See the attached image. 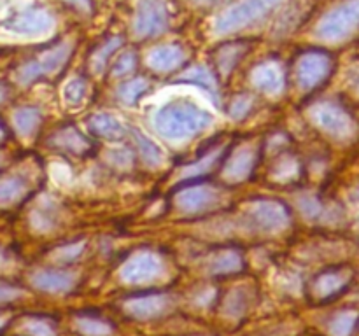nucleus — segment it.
<instances>
[{"instance_id": "f257e3e1", "label": "nucleus", "mask_w": 359, "mask_h": 336, "mask_svg": "<svg viewBox=\"0 0 359 336\" xmlns=\"http://www.w3.org/2000/svg\"><path fill=\"white\" fill-rule=\"evenodd\" d=\"M212 122L214 118L210 112L186 98H177L165 104L153 119L156 132L174 142L193 139L198 133L205 132Z\"/></svg>"}, {"instance_id": "a19ab883", "label": "nucleus", "mask_w": 359, "mask_h": 336, "mask_svg": "<svg viewBox=\"0 0 359 336\" xmlns=\"http://www.w3.org/2000/svg\"><path fill=\"white\" fill-rule=\"evenodd\" d=\"M21 296V290L16 289L14 286H6V284H0V304L7 303V301H13L16 298Z\"/></svg>"}, {"instance_id": "c85d7f7f", "label": "nucleus", "mask_w": 359, "mask_h": 336, "mask_svg": "<svg viewBox=\"0 0 359 336\" xmlns=\"http://www.w3.org/2000/svg\"><path fill=\"white\" fill-rule=\"evenodd\" d=\"M242 255L237 251H224L219 255L212 259L210 262V270L217 275H226V273L238 272L242 268Z\"/></svg>"}, {"instance_id": "dca6fc26", "label": "nucleus", "mask_w": 359, "mask_h": 336, "mask_svg": "<svg viewBox=\"0 0 359 336\" xmlns=\"http://www.w3.org/2000/svg\"><path fill=\"white\" fill-rule=\"evenodd\" d=\"M35 287L48 293H67L76 284V276L72 272L65 270H41L32 276Z\"/></svg>"}, {"instance_id": "6ab92c4d", "label": "nucleus", "mask_w": 359, "mask_h": 336, "mask_svg": "<svg viewBox=\"0 0 359 336\" xmlns=\"http://www.w3.org/2000/svg\"><path fill=\"white\" fill-rule=\"evenodd\" d=\"M91 133L105 140H119L125 136V126L118 118L111 114H95L88 121Z\"/></svg>"}, {"instance_id": "5701e85b", "label": "nucleus", "mask_w": 359, "mask_h": 336, "mask_svg": "<svg viewBox=\"0 0 359 336\" xmlns=\"http://www.w3.org/2000/svg\"><path fill=\"white\" fill-rule=\"evenodd\" d=\"M13 122L16 132L21 136L28 139L39 130L42 122V112L37 107H21L14 112Z\"/></svg>"}, {"instance_id": "393cba45", "label": "nucleus", "mask_w": 359, "mask_h": 336, "mask_svg": "<svg viewBox=\"0 0 359 336\" xmlns=\"http://www.w3.org/2000/svg\"><path fill=\"white\" fill-rule=\"evenodd\" d=\"M223 154H224L223 147H217V149L209 150V153H205V156L200 158L198 161L188 164V167L184 168V172H182L181 178L200 177V175H203V174H209V172L212 170L217 163H219V160L223 158Z\"/></svg>"}, {"instance_id": "c9c22d12", "label": "nucleus", "mask_w": 359, "mask_h": 336, "mask_svg": "<svg viewBox=\"0 0 359 336\" xmlns=\"http://www.w3.org/2000/svg\"><path fill=\"white\" fill-rule=\"evenodd\" d=\"M354 322H356V315L354 314H340L339 317L333 321L332 331L335 332L337 336H347L353 329Z\"/></svg>"}, {"instance_id": "4be33fe9", "label": "nucleus", "mask_w": 359, "mask_h": 336, "mask_svg": "<svg viewBox=\"0 0 359 336\" xmlns=\"http://www.w3.org/2000/svg\"><path fill=\"white\" fill-rule=\"evenodd\" d=\"M349 284V273L347 270H332L326 272L316 280V293L321 298L333 296L335 293L342 290Z\"/></svg>"}, {"instance_id": "7ed1b4c3", "label": "nucleus", "mask_w": 359, "mask_h": 336, "mask_svg": "<svg viewBox=\"0 0 359 336\" xmlns=\"http://www.w3.org/2000/svg\"><path fill=\"white\" fill-rule=\"evenodd\" d=\"M311 118L323 132L328 133L335 140H340V142L356 139L359 132L356 119L349 114L347 108H344L337 102H318L311 107Z\"/></svg>"}, {"instance_id": "a18cd8bd", "label": "nucleus", "mask_w": 359, "mask_h": 336, "mask_svg": "<svg viewBox=\"0 0 359 336\" xmlns=\"http://www.w3.org/2000/svg\"><path fill=\"white\" fill-rule=\"evenodd\" d=\"M7 93H9V91H7V86L6 84L0 83V104H2V102H6Z\"/></svg>"}, {"instance_id": "423d86ee", "label": "nucleus", "mask_w": 359, "mask_h": 336, "mask_svg": "<svg viewBox=\"0 0 359 336\" xmlns=\"http://www.w3.org/2000/svg\"><path fill=\"white\" fill-rule=\"evenodd\" d=\"M248 219L262 233H280L291 223L290 209L277 200H255L248 206Z\"/></svg>"}, {"instance_id": "cd10ccee", "label": "nucleus", "mask_w": 359, "mask_h": 336, "mask_svg": "<svg viewBox=\"0 0 359 336\" xmlns=\"http://www.w3.org/2000/svg\"><path fill=\"white\" fill-rule=\"evenodd\" d=\"M147 90H149V84H147V80L142 79V77H135V79L123 83L121 86L116 90V97H118V100L123 102V104L132 105V104H135V102L139 100V98L142 97Z\"/></svg>"}, {"instance_id": "ea45409f", "label": "nucleus", "mask_w": 359, "mask_h": 336, "mask_svg": "<svg viewBox=\"0 0 359 336\" xmlns=\"http://www.w3.org/2000/svg\"><path fill=\"white\" fill-rule=\"evenodd\" d=\"M62 2H65L67 6L76 9L77 13L86 14V16H90L93 13V0H62Z\"/></svg>"}, {"instance_id": "49530a36", "label": "nucleus", "mask_w": 359, "mask_h": 336, "mask_svg": "<svg viewBox=\"0 0 359 336\" xmlns=\"http://www.w3.org/2000/svg\"><path fill=\"white\" fill-rule=\"evenodd\" d=\"M353 86H354V90H356L358 93H359V74H358L356 77H354V80H353Z\"/></svg>"}, {"instance_id": "58836bf2", "label": "nucleus", "mask_w": 359, "mask_h": 336, "mask_svg": "<svg viewBox=\"0 0 359 336\" xmlns=\"http://www.w3.org/2000/svg\"><path fill=\"white\" fill-rule=\"evenodd\" d=\"M109 161L118 168H130L133 163V156L130 150H111L109 153Z\"/></svg>"}, {"instance_id": "72a5a7b5", "label": "nucleus", "mask_w": 359, "mask_h": 336, "mask_svg": "<svg viewBox=\"0 0 359 336\" xmlns=\"http://www.w3.org/2000/svg\"><path fill=\"white\" fill-rule=\"evenodd\" d=\"M298 206H300L302 214H304L307 219L314 220V219H319V217L323 216V205L321 202H319L316 196H302L300 200H298Z\"/></svg>"}, {"instance_id": "c756f323", "label": "nucleus", "mask_w": 359, "mask_h": 336, "mask_svg": "<svg viewBox=\"0 0 359 336\" xmlns=\"http://www.w3.org/2000/svg\"><path fill=\"white\" fill-rule=\"evenodd\" d=\"M88 93V84L83 77H72V79L67 83V86L63 88V100L70 107H77V105L83 104V100L86 98Z\"/></svg>"}, {"instance_id": "7c9ffc66", "label": "nucleus", "mask_w": 359, "mask_h": 336, "mask_svg": "<svg viewBox=\"0 0 359 336\" xmlns=\"http://www.w3.org/2000/svg\"><path fill=\"white\" fill-rule=\"evenodd\" d=\"M297 172H298L297 161H294L291 156H283L276 164H273L272 175L276 181L283 182L284 184V182L291 181V178L297 175Z\"/></svg>"}, {"instance_id": "ddd939ff", "label": "nucleus", "mask_w": 359, "mask_h": 336, "mask_svg": "<svg viewBox=\"0 0 359 336\" xmlns=\"http://www.w3.org/2000/svg\"><path fill=\"white\" fill-rule=\"evenodd\" d=\"M256 161H258V154H256L255 147L242 146L228 158L226 164L223 167V178L226 182H244L245 178L251 177V174L256 168Z\"/></svg>"}, {"instance_id": "1a4fd4ad", "label": "nucleus", "mask_w": 359, "mask_h": 336, "mask_svg": "<svg viewBox=\"0 0 359 336\" xmlns=\"http://www.w3.org/2000/svg\"><path fill=\"white\" fill-rule=\"evenodd\" d=\"M221 200H223V195L214 186L195 184L188 186V188H182L177 192V196H175V205H177V209L181 212L196 216V214L214 210L219 205Z\"/></svg>"}, {"instance_id": "9b49d317", "label": "nucleus", "mask_w": 359, "mask_h": 336, "mask_svg": "<svg viewBox=\"0 0 359 336\" xmlns=\"http://www.w3.org/2000/svg\"><path fill=\"white\" fill-rule=\"evenodd\" d=\"M55 24V18L51 16L48 9L44 7H28L21 13L13 14L7 20L6 27L16 34L23 35H41L51 30Z\"/></svg>"}, {"instance_id": "79ce46f5", "label": "nucleus", "mask_w": 359, "mask_h": 336, "mask_svg": "<svg viewBox=\"0 0 359 336\" xmlns=\"http://www.w3.org/2000/svg\"><path fill=\"white\" fill-rule=\"evenodd\" d=\"M30 331H32V335H35V336H53L51 328H48V326H46V322H41V321L34 322V324L30 326Z\"/></svg>"}, {"instance_id": "f704fd0d", "label": "nucleus", "mask_w": 359, "mask_h": 336, "mask_svg": "<svg viewBox=\"0 0 359 336\" xmlns=\"http://www.w3.org/2000/svg\"><path fill=\"white\" fill-rule=\"evenodd\" d=\"M79 329L88 336H105L109 335L111 328L105 326L104 322L93 321V318H84V321H79Z\"/></svg>"}, {"instance_id": "412c9836", "label": "nucleus", "mask_w": 359, "mask_h": 336, "mask_svg": "<svg viewBox=\"0 0 359 336\" xmlns=\"http://www.w3.org/2000/svg\"><path fill=\"white\" fill-rule=\"evenodd\" d=\"M307 18V0H294L276 23L277 35H287Z\"/></svg>"}, {"instance_id": "39448f33", "label": "nucleus", "mask_w": 359, "mask_h": 336, "mask_svg": "<svg viewBox=\"0 0 359 336\" xmlns=\"http://www.w3.org/2000/svg\"><path fill=\"white\" fill-rule=\"evenodd\" d=\"M359 28V0H346L321 18L316 35L323 41L340 42Z\"/></svg>"}, {"instance_id": "4468645a", "label": "nucleus", "mask_w": 359, "mask_h": 336, "mask_svg": "<svg viewBox=\"0 0 359 336\" xmlns=\"http://www.w3.org/2000/svg\"><path fill=\"white\" fill-rule=\"evenodd\" d=\"M186 52L181 46L175 44H165L156 46L151 49L147 55V65L158 74H168L177 70L179 66L184 65Z\"/></svg>"}, {"instance_id": "bb28decb", "label": "nucleus", "mask_w": 359, "mask_h": 336, "mask_svg": "<svg viewBox=\"0 0 359 336\" xmlns=\"http://www.w3.org/2000/svg\"><path fill=\"white\" fill-rule=\"evenodd\" d=\"M133 136H135L137 149H139L144 163L149 164V167H160L163 163V153H161L160 147L153 140L147 139L142 132H133Z\"/></svg>"}, {"instance_id": "6e6552de", "label": "nucleus", "mask_w": 359, "mask_h": 336, "mask_svg": "<svg viewBox=\"0 0 359 336\" xmlns=\"http://www.w3.org/2000/svg\"><path fill=\"white\" fill-rule=\"evenodd\" d=\"M170 24V14L161 0H140L133 21L137 38H153L165 34Z\"/></svg>"}, {"instance_id": "20e7f679", "label": "nucleus", "mask_w": 359, "mask_h": 336, "mask_svg": "<svg viewBox=\"0 0 359 336\" xmlns=\"http://www.w3.org/2000/svg\"><path fill=\"white\" fill-rule=\"evenodd\" d=\"M72 52V42H60V44L53 46L48 51L39 55V58L23 63V65L16 70V80L25 86V84H30L34 83V80L42 79V77L55 76V74H58L60 70L69 63Z\"/></svg>"}, {"instance_id": "b1692460", "label": "nucleus", "mask_w": 359, "mask_h": 336, "mask_svg": "<svg viewBox=\"0 0 359 336\" xmlns=\"http://www.w3.org/2000/svg\"><path fill=\"white\" fill-rule=\"evenodd\" d=\"M177 80H181V83L198 84V86L205 88V90L209 91L214 98H217V94H219V91H217L216 77H214V74L203 65L191 66V69L186 70L184 74H181V76L177 77Z\"/></svg>"}, {"instance_id": "2f4dec72", "label": "nucleus", "mask_w": 359, "mask_h": 336, "mask_svg": "<svg viewBox=\"0 0 359 336\" xmlns=\"http://www.w3.org/2000/svg\"><path fill=\"white\" fill-rule=\"evenodd\" d=\"M137 62H139V58H137V52H133V51L123 52V55L116 59L114 65H112V76H116V77L126 76V74H130L133 69H135Z\"/></svg>"}, {"instance_id": "f3484780", "label": "nucleus", "mask_w": 359, "mask_h": 336, "mask_svg": "<svg viewBox=\"0 0 359 336\" xmlns=\"http://www.w3.org/2000/svg\"><path fill=\"white\" fill-rule=\"evenodd\" d=\"M248 51L249 46L245 42H226V44L219 46L217 51L214 52V62H216V69L219 70L221 76H230Z\"/></svg>"}, {"instance_id": "a878e982", "label": "nucleus", "mask_w": 359, "mask_h": 336, "mask_svg": "<svg viewBox=\"0 0 359 336\" xmlns=\"http://www.w3.org/2000/svg\"><path fill=\"white\" fill-rule=\"evenodd\" d=\"M123 38L121 37H111L109 41H105L104 44L98 46L95 49V52L90 58V66L95 74H102L105 70V65H107L109 58L121 48Z\"/></svg>"}, {"instance_id": "473e14b6", "label": "nucleus", "mask_w": 359, "mask_h": 336, "mask_svg": "<svg viewBox=\"0 0 359 336\" xmlns=\"http://www.w3.org/2000/svg\"><path fill=\"white\" fill-rule=\"evenodd\" d=\"M252 105H255V98L251 94H241V97H237L231 102L230 115L235 121H241V119H244L251 112Z\"/></svg>"}, {"instance_id": "f03ea898", "label": "nucleus", "mask_w": 359, "mask_h": 336, "mask_svg": "<svg viewBox=\"0 0 359 336\" xmlns=\"http://www.w3.org/2000/svg\"><path fill=\"white\" fill-rule=\"evenodd\" d=\"M283 2L284 0H238L217 18L214 24L216 34L228 35L255 27Z\"/></svg>"}, {"instance_id": "e433bc0d", "label": "nucleus", "mask_w": 359, "mask_h": 336, "mask_svg": "<svg viewBox=\"0 0 359 336\" xmlns=\"http://www.w3.org/2000/svg\"><path fill=\"white\" fill-rule=\"evenodd\" d=\"M84 251V241H77V244H70L67 247H62L60 251H56V259L60 262H69L72 259L79 258Z\"/></svg>"}, {"instance_id": "37998d69", "label": "nucleus", "mask_w": 359, "mask_h": 336, "mask_svg": "<svg viewBox=\"0 0 359 336\" xmlns=\"http://www.w3.org/2000/svg\"><path fill=\"white\" fill-rule=\"evenodd\" d=\"M351 203H353V209H354V214H356V219L359 223V188L354 189V192L351 195Z\"/></svg>"}, {"instance_id": "a211bd4d", "label": "nucleus", "mask_w": 359, "mask_h": 336, "mask_svg": "<svg viewBox=\"0 0 359 336\" xmlns=\"http://www.w3.org/2000/svg\"><path fill=\"white\" fill-rule=\"evenodd\" d=\"M28 189H30V186L23 175L14 174L4 177L0 181V209H7V206L20 203L27 196Z\"/></svg>"}, {"instance_id": "f8f14e48", "label": "nucleus", "mask_w": 359, "mask_h": 336, "mask_svg": "<svg viewBox=\"0 0 359 336\" xmlns=\"http://www.w3.org/2000/svg\"><path fill=\"white\" fill-rule=\"evenodd\" d=\"M251 83L262 93L276 97L286 88V70L279 59H265L251 72Z\"/></svg>"}, {"instance_id": "0eeeda50", "label": "nucleus", "mask_w": 359, "mask_h": 336, "mask_svg": "<svg viewBox=\"0 0 359 336\" xmlns=\"http://www.w3.org/2000/svg\"><path fill=\"white\" fill-rule=\"evenodd\" d=\"M333 65L335 63H333V58L328 52L318 51V49L304 52L297 59V65H294L297 84L304 91L316 90L332 76Z\"/></svg>"}, {"instance_id": "de8ad7c7", "label": "nucleus", "mask_w": 359, "mask_h": 336, "mask_svg": "<svg viewBox=\"0 0 359 336\" xmlns=\"http://www.w3.org/2000/svg\"><path fill=\"white\" fill-rule=\"evenodd\" d=\"M4 136H6V128H4L2 122H0V142L4 140Z\"/></svg>"}, {"instance_id": "4c0bfd02", "label": "nucleus", "mask_w": 359, "mask_h": 336, "mask_svg": "<svg viewBox=\"0 0 359 336\" xmlns=\"http://www.w3.org/2000/svg\"><path fill=\"white\" fill-rule=\"evenodd\" d=\"M55 216L51 209H41L34 214V224L39 230H51L55 226Z\"/></svg>"}, {"instance_id": "aec40b11", "label": "nucleus", "mask_w": 359, "mask_h": 336, "mask_svg": "<svg viewBox=\"0 0 359 336\" xmlns=\"http://www.w3.org/2000/svg\"><path fill=\"white\" fill-rule=\"evenodd\" d=\"M168 307V298L161 294H153V296L135 298L128 303V310L139 318H151L163 314Z\"/></svg>"}, {"instance_id": "c03bdc74", "label": "nucleus", "mask_w": 359, "mask_h": 336, "mask_svg": "<svg viewBox=\"0 0 359 336\" xmlns=\"http://www.w3.org/2000/svg\"><path fill=\"white\" fill-rule=\"evenodd\" d=\"M195 6H216V4L223 2V0H189Z\"/></svg>"}, {"instance_id": "9d476101", "label": "nucleus", "mask_w": 359, "mask_h": 336, "mask_svg": "<svg viewBox=\"0 0 359 336\" xmlns=\"http://www.w3.org/2000/svg\"><path fill=\"white\" fill-rule=\"evenodd\" d=\"M163 270L165 265L156 252L144 251L133 254L123 265L121 276L130 284H146L156 280L163 273Z\"/></svg>"}, {"instance_id": "2eb2a0df", "label": "nucleus", "mask_w": 359, "mask_h": 336, "mask_svg": "<svg viewBox=\"0 0 359 336\" xmlns=\"http://www.w3.org/2000/svg\"><path fill=\"white\" fill-rule=\"evenodd\" d=\"M49 146L62 150V153L74 154V156H83V154H88L93 149L90 140L79 130L74 128V126H65V128L53 133L49 136Z\"/></svg>"}]
</instances>
